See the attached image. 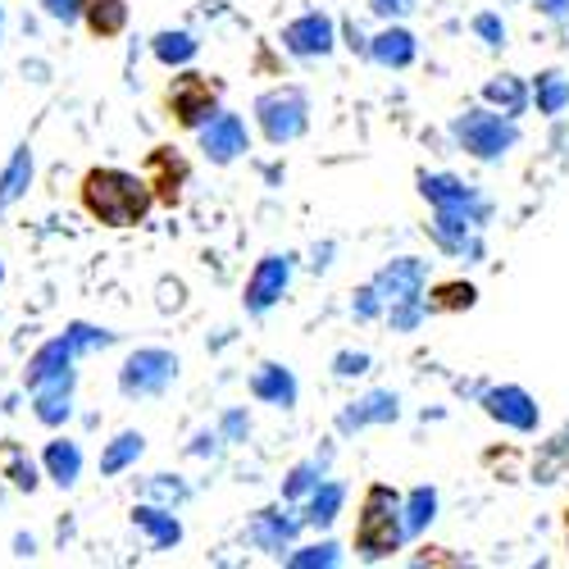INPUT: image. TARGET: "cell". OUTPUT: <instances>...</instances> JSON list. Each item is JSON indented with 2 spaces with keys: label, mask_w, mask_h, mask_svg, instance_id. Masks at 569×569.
<instances>
[{
  "label": "cell",
  "mask_w": 569,
  "mask_h": 569,
  "mask_svg": "<svg viewBox=\"0 0 569 569\" xmlns=\"http://www.w3.org/2000/svg\"><path fill=\"white\" fill-rule=\"evenodd\" d=\"M82 210L106 228H137L151 210V187L123 169H91L82 178Z\"/></svg>",
  "instance_id": "6da1fadb"
},
{
  "label": "cell",
  "mask_w": 569,
  "mask_h": 569,
  "mask_svg": "<svg viewBox=\"0 0 569 569\" xmlns=\"http://www.w3.org/2000/svg\"><path fill=\"white\" fill-rule=\"evenodd\" d=\"M401 542V519H397V497L378 483L365 492V510H360V525H356V547L378 560V556H392Z\"/></svg>",
  "instance_id": "7a4b0ae2"
},
{
  "label": "cell",
  "mask_w": 569,
  "mask_h": 569,
  "mask_svg": "<svg viewBox=\"0 0 569 569\" xmlns=\"http://www.w3.org/2000/svg\"><path fill=\"white\" fill-rule=\"evenodd\" d=\"M173 373H178V360H173L169 351L147 347V351L128 356V365H123V373H119V388H123L128 397H156V392H164V388L173 383Z\"/></svg>",
  "instance_id": "3957f363"
},
{
  "label": "cell",
  "mask_w": 569,
  "mask_h": 569,
  "mask_svg": "<svg viewBox=\"0 0 569 569\" xmlns=\"http://www.w3.org/2000/svg\"><path fill=\"white\" fill-rule=\"evenodd\" d=\"M169 110L182 128H201L210 114H214V87L201 78V73H182L173 78V91H169Z\"/></svg>",
  "instance_id": "277c9868"
},
{
  "label": "cell",
  "mask_w": 569,
  "mask_h": 569,
  "mask_svg": "<svg viewBox=\"0 0 569 569\" xmlns=\"http://www.w3.org/2000/svg\"><path fill=\"white\" fill-rule=\"evenodd\" d=\"M456 132H460V141L473 151V156H483V160H492V156H501L510 141H515V128L510 123H501L497 114H465L460 123H456Z\"/></svg>",
  "instance_id": "5b68a950"
},
{
  "label": "cell",
  "mask_w": 569,
  "mask_h": 569,
  "mask_svg": "<svg viewBox=\"0 0 569 569\" xmlns=\"http://www.w3.org/2000/svg\"><path fill=\"white\" fill-rule=\"evenodd\" d=\"M260 119H264L269 141H292V137L306 128V101L297 97V91H282V97H264V101H260Z\"/></svg>",
  "instance_id": "8992f818"
},
{
  "label": "cell",
  "mask_w": 569,
  "mask_h": 569,
  "mask_svg": "<svg viewBox=\"0 0 569 569\" xmlns=\"http://www.w3.org/2000/svg\"><path fill=\"white\" fill-rule=\"evenodd\" d=\"M73 356H78V347H73L69 333L56 338V342H46V347L32 356V365H28V383L41 388V383H60V378H73V373H69Z\"/></svg>",
  "instance_id": "52a82bcc"
},
{
  "label": "cell",
  "mask_w": 569,
  "mask_h": 569,
  "mask_svg": "<svg viewBox=\"0 0 569 569\" xmlns=\"http://www.w3.org/2000/svg\"><path fill=\"white\" fill-rule=\"evenodd\" d=\"M201 141H206V151L223 164V160H232V156L247 151V123L237 119V114H210Z\"/></svg>",
  "instance_id": "ba28073f"
},
{
  "label": "cell",
  "mask_w": 569,
  "mask_h": 569,
  "mask_svg": "<svg viewBox=\"0 0 569 569\" xmlns=\"http://www.w3.org/2000/svg\"><path fill=\"white\" fill-rule=\"evenodd\" d=\"M288 273H292V264L282 260V256L260 260L251 288H247V306H251V310H269V306L282 297V288H288Z\"/></svg>",
  "instance_id": "9c48e42d"
},
{
  "label": "cell",
  "mask_w": 569,
  "mask_h": 569,
  "mask_svg": "<svg viewBox=\"0 0 569 569\" xmlns=\"http://www.w3.org/2000/svg\"><path fill=\"white\" fill-rule=\"evenodd\" d=\"M182 182H187V164L169 151V147H156L151 151V178H147V187H156L151 197H160V201H178V192H182Z\"/></svg>",
  "instance_id": "30bf717a"
},
{
  "label": "cell",
  "mask_w": 569,
  "mask_h": 569,
  "mask_svg": "<svg viewBox=\"0 0 569 569\" xmlns=\"http://www.w3.org/2000/svg\"><path fill=\"white\" fill-rule=\"evenodd\" d=\"M288 46L297 56H323L328 46H333V23H328L323 14H306L301 23L288 28Z\"/></svg>",
  "instance_id": "8fae6325"
},
{
  "label": "cell",
  "mask_w": 569,
  "mask_h": 569,
  "mask_svg": "<svg viewBox=\"0 0 569 569\" xmlns=\"http://www.w3.org/2000/svg\"><path fill=\"white\" fill-rule=\"evenodd\" d=\"M82 14H87L91 37H101V41H110V37H119L128 28V6L123 0H82Z\"/></svg>",
  "instance_id": "7c38bea8"
},
{
  "label": "cell",
  "mask_w": 569,
  "mask_h": 569,
  "mask_svg": "<svg viewBox=\"0 0 569 569\" xmlns=\"http://www.w3.org/2000/svg\"><path fill=\"white\" fill-rule=\"evenodd\" d=\"M488 410L506 423H515V429H533L538 423V406L529 401V392H519V388H501L488 397Z\"/></svg>",
  "instance_id": "4fadbf2b"
},
{
  "label": "cell",
  "mask_w": 569,
  "mask_h": 569,
  "mask_svg": "<svg viewBox=\"0 0 569 569\" xmlns=\"http://www.w3.org/2000/svg\"><path fill=\"white\" fill-rule=\"evenodd\" d=\"M46 469H51V479L60 483V488H73L78 483V473H82V451H78V442H51L46 447Z\"/></svg>",
  "instance_id": "5bb4252c"
},
{
  "label": "cell",
  "mask_w": 569,
  "mask_h": 569,
  "mask_svg": "<svg viewBox=\"0 0 569 569\" xmlns=\"http://www.w3.org/2000/svg\"><path fill=\"white\" fill-rule=\"evenodd\" d=\"M28 182H32V151L19 147L14 160L6 164V173H0V206H14L28 192Z\"/></svg>",
  "instance_id": "9a60e30c"
},
{
  "label": "cell",
  "mask_w": 569,
  "mask_h": 569,
  "mask_svg": "<svg viewBox=\"0 0 569 569\" xmlns=\"http://www.w3.org/2000/svg\"><path fill=\"white\" fill-rule=\"evenodd\" d=\"M69 388H73V378H60V383L32 388V392H37V419H41V423H64V419H69Z\"/></svg>",
  "instance_id": "2e32d148"
},
{
  "label": "cell",
  "mask_w": 569,
  "mask_h": 569,
  "mask_svg": "<svg viewBox=\"0 0 569 569\" xmlns=\"http://www.w3.org/2000/svg\"><path fill=\"white\" fill-rule=\"evenodd\" d=\"M419 278H423V269L415 260H401V264H392L378 282L392 292V301H415L419 297Z\"/></svg>",
  "instance_id": "e0dca14e"
},
{
  "label": "cell",
  "mask_w": 569,
  "mask_h": 569,
  "mask_svg": "<svg viewBox=\"0 0 569 569\" xmlns=\"http://www.w3.org/2000/svg\"><path fill=\"white\" fill-rule=\"evenodd\" d=\"M256 397H264V401H278V406H292V397H297V383L288 373H282L278 365H264V373H256Z\"/></svg>",
  "instance_id": "ac0fdd59"
},
{
  "label": "cell",
  "mask_w": 569,
  "mask_h": 569,
  "mask_svg": "<svg viewBox=\"0 0 569 569\" xmlns=\"http://www.w3.org/2000/svg\"><path fill=\"white\" fill-rule=\"evenodd\" d=\"M141 451H147V438H141V433H119L114 447L101 456V473H119V469H128Z\"/></svg>",
  "instance_id": "d6986e66"
},
{
  "label": "cell",
  "mask_w": 569,
  "mask_h": 569,
  "mask_svg": "<svg viewBox=\"0 0 569 569\" xmlns=\"http://www.w3.org/2000/svg\"><path fill=\"white\" fill-rule=\"evenodd\" d=\"M137 525L156 538V547H173V542L182 538L178 519H173V515H164V510H151V506H141V510H137Z\"/></svg>",
  "instance_id": "ffe728a7"
},
{
  "label": "cell",
  "mask_w": 569,
  "mask_h": 569,
  "mask_svg": "<svg viewBox=\"0 0 569 569\" xmlns=\"http://www.w3.org/2000/svg\"><path fill=\"white\" fill-rule=\"evenodd\" d=\"M156 56H160L164 64H182V60L197 56V41L187 37V32H160V37H156Z\"/></svg>",
  "instance_id": "44dd1931"
},
{
  "label": "cell",
  "mask_w": 569,
  "mask_h": 569,
  "mask_svg": "<svg viewBox=\"0 0 569 569\" xmlns=\"http://www.w3.org/2000/svg\"><path fill=\"white\" fill-rule=\"evenodd\" d=\"M373 56L383 64H410L415 41H410V32H383V37H378V46H373Z\"/></svg>",
  "instance_id": "7402d4cb"
},
{
  "label": "cell",
  "mask_w": 569,
  "mask_h": 569,
  "mask_svg": "<svg viewBox=\"0 0 569 569\" xmlns=\"http://www.w3.org/2000/svg\"><path fill=\"white\" fill-rule=\"evenodd\" d=\"M565 101H569V82H565L560 73H542V78H538V106H542L547 114H556Z\"/></svg>",
  "instance_id": "603a6c76"
},
{
  "label": "cell",
  "mask_w": 569,
  "mask_h": 569,
  "mask_svg": "<svg viewBox=\"0 0 569 569\" xmlns=\"http://www.w3.org/2000/svg\"><path fill=\"white\" fill-rule=\"evenodd\" d=\"M338 506H342V488L328 483V488L310 501V519H315V525H328V519H338Z\"/></svg>",
  "instance_id": "cb8c5ba5"
},
{
  "label": "cell",
  "mask_w": 569,
  "mask_h": 569,
  "mask_svg": "<svg viewBox=\"0 0 569 569\" xmlns=\"http://www.w3.org/2000/svg\"><path fill=\"white\" fill-rule=\"evenodd\" d=\"M365 419H397V397H369V401H365V410L347 415L342 423L351 429V423H365Z\"/></svg>",
  "instance_id": "d4e9b609"
},
{
  "label": "cell",
  "mask_w": 569,
  "mask_h": 569,
  "mask_svg": "<svg viewBox=\"0 0 569 569\" xmlns=\"http://www.w3.org/2000/svg\"><path fill=\"white\" fill-rule=\"evenodd\" d=\"M460 306H473L469 282H447V288L433 292V310H460Z\"/></svg>",
  "instance_id": "484cf974"
},
{
  "label": "cell",
  "mask_w": 569,
  "mask_h": 569,
  "mask_svg": "<svg viewBox=\"0 0 569 569\" xmlns=\"http://www.w3.org/2000/svg\"><path fill=\"white\" fill-rule=\"evenodd\" d=\"M433 506H438V497L429 492V488H419V492H410V529H423L433 519Z\"/></svg>",
  "instance_id": "4316f807"
},
{
  "label": "cell",
  "mask_w": 569,
  "mask_h": 569,
  "mask_svg": "<svg viewBox=\"0 0 569 569\" xmlns=\"http://www.w3.org/2000/svg\"><path fill=\"white\" fill-rule=\"evenodd\" d=\"M488 97H492V101H506V110H510V114L525 110V91H519V82H510V78L492 82V87H488Z\"/></svg>",
  "instance_id": "83f0119b"
},
{
  "label": "cell",
  "mask_w": 569,
  "mask_h": 569,
  "mask_svg": "<svg viewBox=\"0 0 569 569\" xmlns=\"http://www.w3.org/2000/svg\"><path fill=\"white\" fill-rule=\"evenodd\" d=\"M41 6H46V14L60 19V23H73L82 14V0H41Z\"/></svg>",
  "instance_id": "f1b7e54d"
},
{
  "label": "cell",
  "mask_w": 569,
  "mask_h": 569,
  "mask_svg": "<svg viewBox=\"0 0 569 569\" xmlns=\"http://www.w3.org/2000/svg\"><path fill=\"white\" fill-rule=\"evenodd\" d=\"M14 483H19V488H37V473H32V465H14Z\"/></svg>",
  "instance_id": "f546056e"
},
{
  "label": "cell",
  "mask_w": 569,
  "mask_h": 569,
  "mask_svg": "<svg viewBox=\"0 0 569 569\" xmlns=\"http://www.w3.org/2000/svg\"><path fill=\"white\" fill-rule=\"evenodd\" d=\"M479 32H483V37H492V41H501V37H506V28H501L497 19H479Z\"/></svg>",
  "instance_id": "4dcf8cb0"
},
{
  "label": "cell",
  "mask_w": 569,
  "mask_h": 569,
  "mask_svg": "<svg viewBox=\"0 0 569 569\" xmlns=\"http://www.w3.org/2000/svg\"><path fill=\"white\" fill-rule=\"evenodd\" d=\"M365 365H369L365 356H342V369L338 373H365Z\"/></svg>",
  "instance_id": "1f68e13d"
},
{
  "label": "cell",
  "mask_w": 569,
  "mask_h": 569,
  "mask_svg": "<svg viewBox=\"0 0 569 569\" xmlns=\"http://www.w3.org/2000/svg\"><path fill=\"white\" fill-rule=\"evenodd\" d=\"M538 6H542L547 14H556V19H560V14L569 10V0H538Z\"/></svg>",
  "instance_id": "d6a6232c"
},
{
  "label": "cell",
  "mask_w": 569,
  "mask_h": 569,
  "mask_svg": "<svg viewBox=\"0 0 569 569\" xmlns=\"http://www.w3.org/2000/svg\"><path fill=\"white\" fill-rule=\"evenodd\" d=\"M0 282H6V264H0Z\"/></svg>",
  "instance_id": "836d02e7"
},
{
  "label": "cell",
  "mask_w": 569,
  "mask_h": 569,
  "mask_svg": "<svg viewBox=\"0 0 569 569\" xmlns=\"http://www.w3.org/2000/svg\"><path fill=\"white\" fill-rule=\"evenodd\" d=\"M565 525H569V515H565Z\"/></svg>",
  "instance_id": "e575fe53"
}]
</instances>
